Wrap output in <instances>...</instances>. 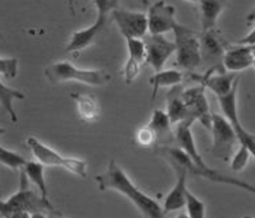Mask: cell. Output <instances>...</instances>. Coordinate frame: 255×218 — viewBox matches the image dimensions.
<instances>
[{
    "label": "cell",
    "mask_w": 255,
    "mask_h": 218,
    "mask_svg": "<svg viewBox=\"0 0 255 218\" xmlns=\"http://www.w3.org/2000/svg\"><path fill=\"white\" fill-rule=\"evenodd\" d=\"M175 37V53H176V64L186 71L193 73L195 68L202 63L201 57V42L199 36L194 30L177 23L172 30Z\"/></svg>",
    "instance_id": "cell-6"
},
{
    "label": "cell",
    "mask_w": 255,
    "mask_h": 218,
    "mask_svg": "<svg viewBox=\"0 0 255 218\" xmlns=\"http://www.w3.org/2000/svg\"><path fill=\"white\" fill-rule=\"evenodd\" d=\"M111 14L116 26L126 40L143 38L147 34V18L145 12L116 8Z\"/></svg>",
    "instance_id": "cell-12"
},
{
    "label": "cell",
    "mask_w": 255,
    "mask_h": 218,
    "mask_svg": "<svg viewBox=\"0 0 255 218\" xmlns=\"http://www.w3.org/2000/svg\"><path fill=\"white\" fill-rule=\"evenodd\" d=\"M71 99L75 103L79 117L85 121H96L101 116V109L97 99L93 94L71 93Z\"/></svg>",
    "instance_id": "cell-21"
},
{
    "label": "cell",
    "mask_w": 255,
    "mask_h": 218,
    "mask_svg": "<svg viewBox=\"0 0 255 218\" xmlns=\"http://www.w3.org/2000/svg\"><path fill=\"white\" fill-rule=\"evenodd\" d=\"M147 124L150 125L151 130L154 131L157 142H167V140H172V138H173L172 123L165 110L154 109Z\"/></svg>",
    "instance_id": "cell-25"
},
{
    "label": "cell",
    "mask_w": 255,
    "mask_h": 218,
    "mask_svg": "<svg viewBox=\"0 0 255 218\" xmlns=\"http://www.w3.org/2000/svg\"><path fill=\"white\" fill-rule=\"evenodd\" d=\"M254 154L255 153L251 149L240 143L239 149L229 158L231 160V169L234 172H242L247 166L251 157H254Z\"/></svg>",
    "instance_id": "cell-28"
},
{
    "label": "cell",
    "mask_w": 255,
    "mask_h": 218,
    "mask_svg": "<svg viewBox=\"0 0 255 218\" xmlns=\"http://www.w3.org/2000/svg\"><path fill=\"white\" fill-rule=\"evenodd\" d=\"M157 151H158V154H160L162 158L167 160L168 164H169L173 169H175V168H183L190 176L202 177V179H206L209 182L227 184V186H234V187L245 190V191L250 192V194H254L255 192L254 186H251V184L243 182V180H239V179H235V177L231 176H225V175H221V173L217 171H203L202 168H199L197 164H194V162L190 160V157H188L182 149H179V147L160 146V147L157 149Z\"/></svg>",
    "instance_id": "cell-3"
},
{
    "label": "cell",
    "mask_w": 255,
    "mask_h": 218,
    "mask_svg": "<svg viewBox=\"0 0 255 218\" xmlns=\"http://www.w3.org/2000/svg\"><path fill=\"white\" fill-rule=\"evenodd\" d=\"M167 114L171 120L172 125L177 124L182 120L188 119L187 108L182 99V88L173 86L167 94Z\"/></svg>",
    "instance_id": "cell-22"
},
{
    "label": "cell",
    "mask_w": 255,
    "mask_h": 218,
    "mask_svg": "<svg viewBox=\"0 0 255 218\" xmlns=\"http://www.w3.org/2000/svg\"><path fill=\"white\" fill-rule=\"evenodd\" d=\"M195 81H198L199 85H202L205 89H209L216 97H220L223 94L228 93L234 85L239 81V77H236L232 73L213 74V68L205 75H195L193 74Z\"/></svg>",
    "instance_id": "cell-18"
},
{
    "label": "cell",
    "mask_w": 255,
    "mask_h": 218,
    "mask_svg": "<svg viewBox=\"0 0 255 218\" xmlns=\"http://www.w3.org/2000/svg\"><path fill=\"white\" fill-rule=\"evenodd\" d=\"M19 62L16 57H0V75L12 79L18 75Z\"/></svg>",
    "instance_id": "cell-30"
},
{
    "label": "cell",
    "mask_w": 255,
    "mask_h": 218,
    "mask_svg": "<svg viewBox=\"0 0 255 218\" xmlns=\"http://www.w3.org/2000/svg\"><path fill=\"white\" fill-rule=\"evenodd\" d=\"M254 44H238L235 47L228 45L225 49L221 64L228 73H240L254 67L255 63Z\"/></svg>",
    "instance_id": "cell-14"
},
{
    "label": "cell",
    "mask_w": 255,
    "mask_h": 218,
    "mask_svg": "<svg viewBox=\"0 0 255 218\" xmlns=\"http://www.w3.org/2000/svg\"><path fill=\"white\" fill-rule=\"evenodd\" d=\"M57 214L53 205L30 190L25 172L19 173V188L7 201H0L1 217H45Z\"/></svg>",
    "instance_id": "cell-2"
},
{
    "label": "cell",
    "mask_w": 255,
    "mask_h": 218,
    "mask_svg": "<svg viewBox=\"0 0 255 218\" xmlns=\"http://www.w3.org/2000/svg\"><path fill=\"white\" fill-rule=\"evenodd\" d=\"M182 99L187 108L188 119H193L194 121L198 120L206 130H210L213 112L210 110L209 101L205 94V88L202 85L186 90L182 89Z\"/></svg>",
    "instance_id": "cell-9"
},
{
    "label": "cell",
    "mask_w": 255,
    "mask_h": 218,
    "mask_svg": "<svg viewBox=\"0 0 255 218\" xmlns=\"http://www.w3.org/2000/svg\"><path fill=\"white\" fill-rule=\"evenodd\" d=\"M0 38H3V34H1V33H0Z\"/></svg>",
    "instance_id": "cell-36"
},
{
    "label": "cell",
    "mask_w": 255,
    "mask_h": 218,
    "mask_svg": "<svg viewBox=\"0 0 255 218\" xmlns=\"http://www.w3.org/2000/svg\"><path fill=\"white\" fill-rule=\"evenodd\" d=\"M26 145L30 149L33 157L36 158V161L41 162L45 168L47 166L63 168L77 176H88V162L85 160L74 158V157H63L51 146L42 143L41 140L37 139L34 136H27Z\"/></svg>",
    "instance_id": "cell-5"
},
{
    "label": "cell",
    "mask_w": 255,
    "mask_h": 218,
    "mask_svg": "<svg viewBox=\"0 0 255 218\" xmlns=\"http://www.w3.org/2000/svg\"><path fill=\"white\" fill-rule=\"evenodd\" d=\"M107 21H108V16L97 15L96 21L90 26L74 31V34L71 36L67 47H66V51L67 52H79V51H84L88 47H90L96 41V38L103 33L105 25H107Z\"/></svg>",
    "instance_id": "cell-17"
},
{
    "label": "cell",
    "mask_w": 255,
    "mask_h": 218,
    "mask_svg": "<svg viewBox=\"0 0 255 218\" xmlns=\"http://www.w3.org/2000/svg\"><path fill=\"white\" fill-rule=\"evenodd\" d=\"M209 131L213 136V143L210 149L212 154L219 160L229 161L231 156L234 154L235 143L238 142V136L232 125L223 114L212 113V124Z\"/></svg>",
    "instance_id": "cell-7"
},
{
    "label": "cell",
    "mask_w": 255,
    "mask_h": 218,
    "mask_svg": "<svg viewBox=\"0 0 255 218\" xmlns=\"http://www.w3.org/2000/svg\"><path fill=\"white\" fill-rule=\"evenodd\" d=\"M45 78L53 85L66 82H79L89 86H105L111 82L108 71L101 68H78L67 60H60L44 68Z\"/></svg>",
    "instance_id": "cell-4"
},
{
    "label": "cell",
    "mask_w": 255,
    "mask_h": 218,
    "mask_svg": "<svg viewBox=\"0 0 255 218\" xmlns=\"http://www.w3.org/2000/svg\"><path fill=\"white\" fill-rule=\"evenodd\" d=\"M184 208L187 210V216L191 218H205L206 206L205 203L194 195L190 190H186L184 194Z\"/></svg>",
    "instance_id": "cell-27"
},
{
    "label": "cell",
    "mask_w": 255,
    "mask_h": 218,
    "mask_svg": "<svg viewBox=\"0 0 255 218\" xmlns=\"http://www.w3.org/2000/svg\"><path fill=\"white\" fill-rule=\"evenodd\" d=\"M139 3H141V5H143V7H149V4H150L149 0H139Z\"/></svg>",
    "instance_id": "cell-33"
},
{
    "label": "cell",
    "mask_w": 255,
    "mask_h": 218,
    "mask_svg": "<svg viewBox=\"0 0 255 218\" xmlns=\"http://www.w3.org/2000/svg\"><path fill=\"white\" fill-rule=\"evenodd\" d=\"M195 123L193 119H186L179 121L177 124H175V130H173V138L176 139L177 146L179 149H182L188 157L190 160L197 164L199 168H202L203 171L212 172L214 169H212L210 166L205 162V160L201 156V153L197 149V143H195V138H194L193 131H191V127Z\"/></svg>",
    "instance_id": "cell-13"
},
{
    "label": "cell",
    "mask_w": 255,
    "mask_h": 218,
    "mask_svg": "<svg viewBox=\"0 0 255 218\" xmlns=\"http://www.w3.org/2000/svg\"><path fill=\"white\" fill-rule=\"evenodd\" d=\"M96 183L99 186L100 191H116L122 194L135 206L142 216L149 218H162L165 213L162 212L160 203L154 198L149 197L147 194L136 187L122 166L111 160L108 168L104 173H100L96 176Z\"/></svg>",
    "instance_id": "cell-1"
},
{
    "label": "cell",
    "mask_w": 255,
    "mask_h": 218,
    "mask_svg": "<svg viewBox=\"0 0 255 218\" xmlns=\"http://www.w3.org/2000/svg\"><path fill=\"white\" fill-rule=\"evenodd\" d=\"M22 171L25 172L29 183H31L38 190L41 198L49 201V191L45 180V166L38 161H27L22 166Z\"/></svg>",
    "instance_id": "cell-24"
},
{
    "label": "cell",
    "mask_w": 255,
    "mask_h": 218,
    "mask_svg": "<svg viewBox=\"0 0 255 218\" xmlns=\"http://www.w3.org/2000/svg\"><path fill=\"white\" fill-rule=\"evenodd\" d=\"M5 134V128H3V127H0V136L4 135Z\"/></svg>",
    "instance_id": "cell-34"
},
{
    "label": "cell",
    "mask_w": 255,
    "mask_h": 218,
    "mask_svg": "<svg viewBox=\"0 0 255 218\" xmlns=\"http://www.w3.org/2000/svg\"><path fill=\"white\" fill-rule=\"evenodd\" d=\"M173 171L176 172V184L168 194L165 201H164V205L161 206L162 212L165 214L184 208V194L187 190L188 175L183 168H175Z\"/></svg>",
    "instance_id": "cell-19"
},
{
    "label": "cell",
    "mask_w": 255,
    "mask_h": 218,
    "mask_svg": "<svg viewBox=\"0 0 255 218\" xmlns=\"http://www.w3.org/2000/svg\"><path fill=\"white\" fill-rule=\"evenodd\" d=\"M127 51H128V59L126 62L122 75L123 81L127 85L134 82L141 73V68L145 63V45L142 38H127Z\"/></svg>",
    "instance_id": "cell-16"
},
{
    "label": "cell",
    "mask_w": 255,
    "mask_h": 218,
    "mask_svg": "<svg viewBox=\"0 0 255 218\" xmlns=\"http://www.w3.org/2000/svg\"><path fill=\"white\" fill-rule=\"evenodd\" d=\"M26 99L25 93H22L21 90H16V89H12L10 86H7L1 79H0V107H3L5 112L8 113L10 119L12 123H16L18 121V116L15 113V109H14V103L16 100Z\"/></svg>",
    "instance_id": "cell-26"
},
{
    "label": "cell",
    "mask_w": 255,
    "mask_h": 218,
    "mask_svg": "<svg viewBox=\"0 0 255 218\" xmlns=\"http://www.w3.org/2000/svg\"><path fill=\"white\" fill-rule=\"evenodd\" d=\"M135 140H136V143H138L139 146L149 147V146L156 143L157 138H156V134H154V131L151 130L150 125L145 124L136 130Z\"/></svg>",
    "instance_id": "cell-31"
},
{
    "label": "cell",
    "mask_w": 255,
    "mask_h": 218,
    "mask_svg": "<svg viewBox=\"0 0 255 218\" xmlns=\"http://www.w3.org/2000/svg\"><path fill=\"white\" fill-rule=\"evenodd\" d=\"M198 4L201 12V33L214 29L225 8V0H201Z\"/></svg>",
    "instance_id": "cell-20"
},
{
    "label": "cell",
    "mask_w": 255,
    "mask_h": 218,
    "mask_svg": "<svg viewBox=\"0 0 255 218\" xmlns=\"http://www.w3.org/2000/svg\"><path fill=\"white\" fill-rule=\"evenodd\" d=\"M184 75L182 71L179 70H160L156 71L154 75L150 78V86H151V103L156 100L157 92L161 88H173V86H179L183 82Z\"/></svg>",
    "instance_id": "cell-23"
},
{
    "label": "cell",
    "mask_w": 255,
    "mask_h": 218,
    "mask_svg": "<svg viewBox=\"0 0 255 218\" xmlns=\"http://www.w3.org/2000/svg\"><path fill=\"white\" fill-rule=\"evenodd\" d=\"M201 42V57L208 63H221L223 55L229 44L224 40L223 34L217 30V27L201 33L199 36Z\"/></svg>",
    "instance_id": "cell-15"
},
{
    "label": "cell",
    "mask_w": 255,
    "mask_h": 218,
    "mask_svg": "<svg viewBox=\"0 0 255 218\" xmlns=\"http://www.w3.org/2000/svg\"><path fill=\"white\" fill-rule=\"evenodd\" d=\"M238 88H239V81L235 83L234 88L231 89L228 93L220 96V97H217V100H219L221 114L228 120L229 124L232 125V128L235 130V134L238 136V142H240L242 145L247 146L249 149L254 151V134L246 130L239 120V112H238Z\"/></svg>",
    "instance_id": "cell-8"
},
{
    "label": "cell",
    "mask_w": 255,
    "mask_h": 218,
    "mask_svg": "<svg viewBox=\"0 0 255 218\" xmlns=\"http://www.w3.org/2000/svg\"><path fill=\"white\" fill-rule=\"evenodd\" d=\"M147 18V33L149 34H165L175 29L176 21L175 5L168 4L165 0H158L149 7L146 14Z\"/></svg>",
    "instance_id": "cell-11"
},
{
    "label": "cell",
    "mask_w": 255,
    "mask_h": 218,
    "mask_svg": "<svg viewBox=\"0 0 255 218\" xmlns=\"http://www.w3.org/2000/svg\"><path fill=\"white\" fill-rule=\"evenodd\" d=\"M26 162L27 160L25 157H22L21 154L8 150V149H5L0 145V164L1 165L7 166L10 169H21Z\"/></svg>",
    "instance_id": "cell-29"
},
{
    "label": "cell",
    "mask_w": 255,
    "mask_h": 218,
    "mask_svg": "<svg viewBox=\"0 0 255 218\" xmlns=\"http://www.w3.org/2000/svg\"><path fill=\"white\" fill-rule=\"evenodd\" d=\"M186 1H190V3H199L201 0H186Z\"/></svg>",
    "instance_id": "cell-35"
},
{
    "label": "cell",
    "mask_w": 255,
    "mask_h": 218,
    "mask_svg": "<svg viewBox=\"0 0 255 218\" xmlns=\"http://www.w3.org/2000/svg\"><path fill=\"white\" fill-rule=\"evenodd\" d=\"M145 45V62L154 73L164 68L169 57L175 53V42L169 41L164 34H146L143 38Z\"/></svg>",
    "instance_id": "cell-10"
},
{
    "label": "cell",
    "mask_w": 255,
    "mask_h": 218,
    "mask_svg": "<svg viewBox=\"0 0 255 218\" xmlns=\"http://www.w3.org/2000/svg\"><path fill=\"white\" fill-rule=\"evenodd\" d=\"M93 3L100 16H108L112 11L119 8V0H93Z\"/></svg>",
    "instance_id": "cell-32"
}]
</instances>
